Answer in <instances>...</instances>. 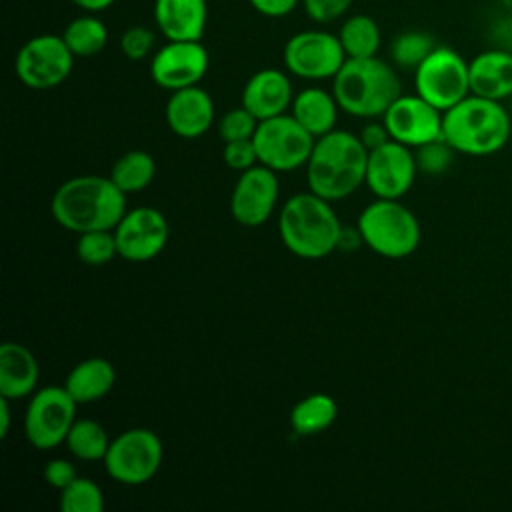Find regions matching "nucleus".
Returning <instances> with one entry per match:
<instances>
[{
	"instance_id": "obj_1",
	"label": "nucleus",
	"mask_w": 512,
	"mask_h": 512,
	"mask_svg": "<svg viewBox=\"0 0 512 512\" xmlns=\"http://www.w3.org/2000/svg\"><path fill=\"white\" fill-rule=\"evenodd\" d=\"M50 212L62 228L76 234L114 230L126 212V194L110 176H74L56 188Z\"/></svg>"
},
{
	"instance_id": "obj_2",
	"label": "nucleus",
	"mask_w": 512,
	"mask_h": 512,
	"mask_svg": "<svg viewBox=\"0 0 512 512\" xmlns=\"http://www.w3.org/2000/svg\"><path fill=\"white\" fill-rule=\"evenodd\" d=\"M368 150L352 132L334 128L316 138L306 162L308 190L334 202L344 200L366 182Z\"/></svg>"
},
{
	"instance_id": "obj_3",
	"label": "nucleus",
	"mask_w": 512,
	"mask_h": 512,
	"mask_svg": "<svg viewBox=\"0 0 512 512\" xmlns=\"http://www.w3.org/2000/svg\"><path fill=\"white\" fill-rule=\"evenodd\" d=\"M278 234L294 256L318 260L338 248L342 224L332 202L308 190L284 202L278 214Z\"/></svg>"
},
{
	"instance_id": "obj_4",
	"label": "nucleus",
	"mask_w": 512,
	"mask_h": 512,
	"mask_svg": "<svg viewBox=\"0 0 512 512\" xmlns=\"http://www.w3.org/2000/svg\"><path fill=\"white\" fill-rule=\"evenodd\" d=\"M332 94L346 114L372 120L384 116L402 86L396 68L382 58H346L332 78Z\"/></svg>"
},
{
	"instance_id": "obj_5",
	"label": "nucleus",
	"mask_w": 512,
	"mask_h": 512,
	"mask_svg": "<svg viewBox=\"0 0 512 512\" xmlns=\"http://www.w3.org/2000/svg\"><path fill=\"white\" fill-rule=\"evenodd\" d=\"M512 120L502 102L468 94L442 116V138L460 154L486 156L502 150Z\"/></svg>"
},
{
	"instance_id": "obj_6",
	"label": "nucleus",
	"mask_w": 512,
	"mask_h": 512,
	"mask_svg": "<svg viewBox=\"0 0 512 512\" xmlns=\"http://www.w3.org/2000/svg\"><path fill=\"white\" fill-rule=\"evenodd\" d=\"M362 242L384 258H406L420 244V222L400 200L376 198L358 216Z\"/></svg>"
},
{
	"instance_id": "obj_7",
	"label": "nucleus",
	"mask_w": 512,
	"mask_h": 512,
	"mask_svg": "<svg viewBox=\"0 0 512 512\" xmlns=\"http://www.w3.org/2000/svg\"><path fill=\"white\" fill-rule=\"evenodd\" d=\"M164 446L148 428H130L118 434L104 456L106 474L124 486H140L156 476L162 466Z\"/></svg>"
},
{
	"instance_id": "obj_8",
	"label": "nucleus",
	"mask_w": 512,
	"mask_h": 512,
	"mask_svg": "<svg viewBox=\"0 0 512 512\" xmlns=\"http://www.w3.org/2000/svg\"><path fill=\"white\" fill-rule=\"evenodd\" d=\"M252 140L258 162L276 172H290L306 166L316 142V138L288 112L260 120Z\"/></svg>"
},
{
	"instance_id": "obj_9",
	"label": "nucleus",
	"mask_w": 512,
	"mask_h": 512,
	"mask_svg": "<svg viewBox=\"0 0 512 512\" xmlns=\"http://www.w3.org/2000/svg\"><path fill=\"white\" fill-rule=\"evenodd\" d=\"M76 400L64 386H44L30 396L24 412V436L36 450H52L66 442L76 422Z\"/></svg>"
},
{
	"instance_id": "obj_10",
	"label": "nucleus",
	"mask_w": 512,
	"mask_h": 512,
	"mask_svg": "<svg viewBox=\"0 0 512 512\" xmlns=\"http://www.w3.org/2000/svg\"><path fill=\"white\" fill-rule=\"evenodd\" d=\"M74 54L62 34H38L28 38L16 52L14 72L32 90L60 86L72 72Z\"/></svg>"
},
{
	"instance_id": "obj_11",
	"label": "nucleus",
	"mask_w": 512,
	"mask_h": 512,
	"mask_svg": "<svg viewBox=\"0 0 512 512\" xmlns=\"http://www.w3.org/2000/svg\"><path fill=\"white\" fill-rule=\"evenodd\" d=\"M416 94L446 112L470 94L468 62L448 46H436L414 70Z\"/></svg>"
},
{
	"instance_id": "obj_12",
	"label": "nucleus",
	"mask_w": 512,
	"mask_h": 512,
	"mask_svg": "<svg viewBox=\"0 0 512 512\" xmlns=\"http://www.w3.org/2000/svg\"><path fill=\"white\" fill-rule=\"evenodd\" d=\"M282 62L286 72L296 78L328 80L334 78L346 62V52L338 34L312 28L300 30L286 40Z\"/></svg>"
},
{
	"instance_id": "obj_13",
	"label": "nucleus",
	"mask_w": 512,
	"mask_h": 512,
	"mask_svg": "<svg viewBox=\"0 0 512 512\" xmlns=\"http://www.w3.org/2000/svg\"><path fill=\"white\" fill-rule=\"evenodd\" d=\"M210 56L200 40H166L150 60V78L156 86L174 92L196 86L208 72Z\"/></svg>"
},
{
	"instance_id": "obj_14",
	"label": "nucleus",
	"mask_w": 512,
	"mask_h": 512,
	"mask_svg": "<svg viewBox=\"0 0 512 512\" xmlns=\"http://www.w3.org/2000/svg\"><path fill=\"white\" fill-rule=\"evenodd\" d=\"M276 174V170L260 162L240 172L230 194V212L238 224L256 228L268 222L280 194V182Z\"/></svg>"
},
{
	"instance_id": "obj_15",
	"label": "nucleus",
	"mask_w": 512,
	"mask_h": 512,
	"mask_svg": "<svg viewBox=\"0 0 512 512\" xmlns=\"http://www.w3.org/2000/svg\"><path fill=\"white\" fill-rule=\"evenodd\" d=\"M168 222L152 206L126 210L114 228L118 256L128 262H148L156 258L168 242Z\"/></svg>"
},
{
	"instance_id": "obj_16",
	"label": "nucleus",
	"mask_w": 512,
	"mask_h": 512,
	"mask_svg": "<svg viewBox=\"0 0 512 512\" xmlns=\"http://www.w3.org/2000/svg\"><path fill=\"white\" fill-rule=\"evenodd\" d=\"M418 166L410 146L388 140L368 152L366 186L376 198L400 200L414 184Z\"/></svg>"
},
{
	"instance_id": "obj_17",
	"label": "nucleus",
	"mask_w": 512,
	"mask_h": 512,
	"mask_svg": "<svg viewBox=\"0 0 512 512\" xmlns=\"http://www.w3.org/2000/svg\"><path fill=\"white\" fill-rule=\"evenodd\" d=\"M444 112L418 94H400L384 112L382 122L392 140L418 148L442 138Z\"/></svg>"
},
{
	"instance_id": "obj_18",
	"label": "nucleus",
	"mask_w": 512,
	"mask_h": 512,
	"mask_svg": "<svg viewBox=\"0 0 512 512\" xmlns=\"http://www.w3.org/2000/svg\"><path fill=\"white\" fill-rule=\"evenodd\" d=\"M214 112L212 96L198 84L170 92L164 108L168 128L180 138H198L208 132Z\"/></svg>"
},
{
	"instance_id": "obj_19",
	"label": "nucleus",
	"mask_w": 512,
	"mask_h": 512,
	"mask_svg": "<svg viewBox=\"0 0 512 512\" xmlns=\"http://www.w3.org/2000/svg\"><path fill=\"white\" fill-rule=\"evenodd\" d=\"M294 90L290 76L278 68H262L254 72L242 88V106L258 120L286 114L292 106Z\"/></svg>"
},
{
	"instance_id": "obj_20",
	"label": "nucleus",
	"mask_w": 512,
	"mask_h": 512,
	"mask_svg": "<svg viewBox=\"0 0 512 512\" xmlns=\"http://www.w3.org/2000/svg\"><path fill=\"white\" fill-rule=\"evenodd\" d=\"M152 16L166 40H202L208 24V2L154 0Z\"/></svg>"
},
{
	"instance_id": "obj_21",
	"label": "nucleus",
	"mask_w": 512,
	"mask_h": 512,
	"mask_svg": "<svg viewBox=\"0 0 512 512\" xmlns=\"http://www.w3.org/2000/svg\"><path fill=\"white\" fill-rule=\"evenodd\" d=\"M470 94L502 102L512 96V52L490 48L468 62Z\"/></svg>"
},
{
	"instance_id": "obj_22",
	"label": "nucleus",
	"mask_w": 512,
	"mask_h": 512,
	"mask_svg": "<svg viewBox=\"0 0 512 512\" xmlns=\"http://www.w3.org/2000/svg\"><path fill=\"white\" fill-rule=\"evenodd\" d=\"M40 378L36 356L18 342L0 346V396L20 400L36 392Z\"/></svg>"
},
{
	"instance_id": "obj_23",
	"label": "nucleus",
	"mask_w": 512,
	"mask_h": 512,
	"mask_svg": "<svg viewBox=\"0 0 512 512\" xmlns=\"http://www.w3.org/2000/svg\"><path fill=\"white\" fill-rule=\"evenodd\" d=\"M338 102L332 92L318 86H308L294 94L290 114L314 136L320 138L336 128Z\"/></svg>"
},
{
	"instance_id": "obj_24",
	"label": "nucleus",
	"mask_w": 512,
	"mask_h": 512,
	"mask_svg": "<svg viewBox=\"0 0 512 512\" xmlns=\"http://www.w3.org/2000/svg\"><path fill=\"white\" fill-rule=\"evenodd\" d=\"M116 382V370L106 358H86L78 362L66 376L64 388L78 406L102 400Z\"/></svg>"
},
{
	"instance_id": "obj_25",
	"label": "nucleus",
	"mask_w": 512,
	"mask_h": 512,
	"mask_svg": "<svg viewBox=\"0 0 512 512\" xmlns=\"http://www.w3.org/2000/svg\"><path fill=\"white\" fill-rule=\"evenodd\" d=\"M338 404L330 394L316 392L298 400L290 412V426L298 436H314L334 424Z\"/></svg>"
},
{
	"instance_id": "obj_26",
	"label": "nucleus",
	"mask_w": 512,
	"mask_h": 512,
	"mask_svg": "<svg viewBox=\"0 0 512 512\" xmlns=\"http://www.w3.org/2000/svg\"><path fill=\"white\" fill-rule=\"evenodd\" d=\"M62 38L76 58H90L108 44V28L94 12H84L66 24Z\"/></svg>"
},
{
	"instance_id": "obj_27",
	"label": "nucleus",
	"mask_w": 512,
	"mask_h": 512,
	"mask_svg": "<svg viewBox=\"0 0 512 512\" xmlns=\"http://www.w3.org/2000/svg\"><path fill=\"white\" fill-rule=\"evenodd\" d=\"M338 38L346 52V58L376 56L382 44L380 26L368 14L348 16L338 30Z\"/></svg>"
},
{
	"instance_id": "obj_28",
	"label": "nucleus",
	"mask_w": 512,
	"mask_h": 512,
	"mask_svg": "<svg viewBox=\"0 0 512 512\" xmlns=\"http://www.w3.org/2000/svg\"><path fill=\"white\" fill-rule=\"evenodd\" d=\"M154 174H156V162L144 150H130L122 154L110 170L112 182L126 196L148 188L150 182L154 180Z\"/></svg>"
},
{
	"instance_id": "obj_29",
	"label": "nucleus",
	"mask_w": 512,
	"mask_h": 512,
	"mask_svg": "<svg viewBox=\"0 0 512 512\" xmlns=\"http://www.w3.org/2000/svg\"><path fill=\"white\" fill-rule=\"evenodd\" d=\"M110 442L112 440L108 438L100 422L90 418H80L72 424L64 444L74 458L84 462H96V460H104Z\"/></svg>"
},
{
	"instance_id": "obj_30",
	"label": "nucleus",
	"mask_w": 512,
	"mask_h": 512,
	"mask_svg": "<svg viewBox=\"0 0 512 512\" xmlns=\"http://www.w3.org/2000/svg\"><path fill=\"white\" fill-rule=\"evenodd\" d=\"M432 34L424 30H406L392 38L390 42V58L394 66L402 70H416L426 56L436 48Z\"/></svg>"
},
{
	"instance_id": "obj_31",
	"label": "nucleus",
	"mask_w": 512,
	"mask_h": 512,
	"mask_svg": "<svg viewBox=\"0 0 512 512\" xmlns=\"http://www.w3.org/2000/svg\"><path fill=\"white\" fill-rule=\"evenodd\" d=\"M58 506L62 512H102L104 494L94 480L78 476L72 484L60 490Z\"/></svg>"
},
{
	"instance_id": "obj_32",
	"label": "nucleus",
	"mask_w": 512,
	"mask_h": 512,
	"mask_svg": "<svg viewBox=\"0 0 512 512\" xmlns=\"http://www.w3.org/2000/svg\"><path fill=\"white\" fill-rule=\"evenodd\" d=\"M76 256L88 266L108 264L118 256V244L114 230H88L78 234Z\"/></svg>"
},
{
	"instance_id": "obj_33",
	"label": "nucleus",
	"mask_w": 512,
	"mask_h": 512,
	"mask_svg": "<svg viewBox=\"0 0 512 512\" xmlns=\"http://www.w3.org/2000/svg\"><path fill=\"white\" fill-rule=\"evenodd\" d=\"M454 152L456 150L444 138L426 142V144L418 146L414 152L416 166L420 172H424L428 176H440L450 168Z\"/></svg>"
},
{
	"instance_id": "obj_34",
	"label": "nucleus",
	"mask_w": 512,
	"mask_h": 512,
	"mask_svg": "<svg viewBox=\"0 0 512 512\" xmlns=\"http://www.w3.org/2000/svg\"><path fill=\"white\" fill-rule=\"evenodd\" d=\"M258 118L244 108L242 104L238 108H230L218 122V136L224 142H232V140H246L252 138L256 128H258Z\"/></svg>"
},
{
	"instance_id": "obj_35",
	"label": "nucleus",
	"mask_w": 512,
	"mask_h": 512,
	"mask_svg": "<svg viewBox=\"0 0 512 512\" xmlns=\"http://www.w3.org/2000/svg\"><path fill=\"white\" fill-rule=\"evenodd\" d=\"M120 52L132 62H140L152 56L156 50V34L146 26H130L120 36Z\"/></svg>"
},
{
	"instance_id": "obj_36",
	"label": "nucleus",
	"mask_w": 512,
	"mask_h": 512,
	"mask_svg": "<svg viewBox=\"0 0 512 512\" xmlns=\"http://www.w3.org/2000/svg\"><path fill=\"white\" fill-rule=\"evenodd\" d=\"M222 158L224 164L232 170L244 172L248 168H252L254 164H258V154H256V146L252 138L246 140H232V142H224V150H222Z\"/></svg>"
},
{
	"instance_id": "obj_37",
	"label": "nucleus",
	"mask_w": 512,
	"mask_h": 512,
	"mask_svg": "<svg viewBox=\"0 0 512 512\" xmlns=\"http://www.w3.org/2000/svg\"><path fill=\"white\" fill-rule=\"evenodd\" d=\"M354 0H302L304 12L310 20L318 24H328L344 16Z\"/></svg>"
},
{
	"instance_id": "obj_38",
	"label": "nucleus",
	"mask_w": 512,
	"mask_h": 512,
	"mask_svg": "<svg viewBox=\"0 0 512 512\" xmlns=\"http://www.w3.org/2000/svg\"><path fill=\"white\" fill-rule=\"evenodd\" d=\"M42 474H44L46 484H50L58 492L64 490L68 484H72L78 478V472H76L74 464L70 460H64V458H54V460L46 462Z\"/></svg>"
},
{
	"instance_id": "obj_39",
	"label": "nucleus",
	"mask_w": 512,
	"mask_h": 512,
	"mask_svg": "<svg viewBox=\"0 0 512 512\" xmlns=\"http://www.w3.org/2000/svg\"><path fill=\"white\" fill-rule=\"evenodd\" d=\"M248 4L258 12L260 16L266 18H282L292 14L302 0H248Z\"/></svg>"
},
{
	"instance_id": "obj_40",
	"label": "nucleus",
	"mask_w": 512,
	"mask_h": 512,
	"mask_svg": "<svg viewBox=\"0 0 512 512\" xmlns=\"http://www.w3.org/2000/svg\"><path fill=\"white\" fill-rule=\"evenodd\" d=\"M360 142L366 146V150H374L378 146H382L384 142L390 140V134H388V128L384 126V122H376L374 118L360 130L358 134Z\"/></svg>"
},
{
	"instance_id": "obj_41",
	"label": "nucleus",
	"mask_w": 512,
	"mask_h": 512,
	"mask_svg": "<svg viewBox=\"0 0 512 512\" xmlns=\"http://www.w3.org/2000/svg\"><path fill=\"white\" fill-rule=\"evenodd\" d=\"M68 2L74 4L76 8L84 10V12L98 14V12H104L106 8H110L116 0H68Z\"/></svg>"
},
{
	"instance_id": "obj_42",
	"label": "nucleus",
	"mask_w": 512,
	"mask_h": 512,
	"mask_svg": "<svg viewBox=\"0 0 512 512\" xmlns=\"http://www.w3.org/2000/svg\"><path fill=\"white\" fill-rule=\"evenodd\" d=\"M12 412H10V398L0 396V438H6L10 432V422H12Z\"/></svg>"
}]
</instances>
